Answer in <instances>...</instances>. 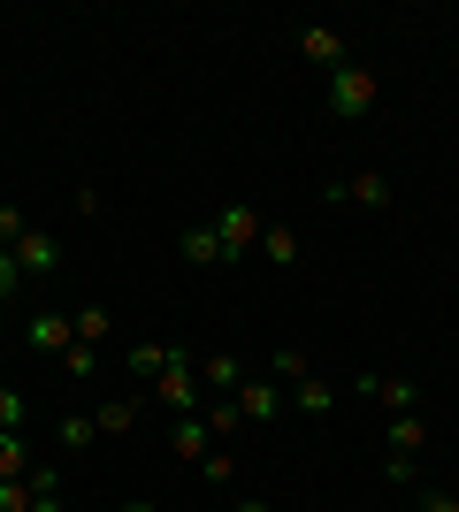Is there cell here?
<instances>
[{"label":"cell","mask_w":459,"mask_h":512,"mask_svg":"<svg viewBox=\"0 0 459 512\" xmlns=\"http://www.w3.org/2000/svg\"><path fill=\"white\" fill-rule=\"evenodd\" d=\"M375 100H383V85H375V69H360V62H345V69L322 77V107L337 115V123H368Z\"/></svg>","instance_id":"obj_1"},{"label":"cell","mask_w":459,"mask_h":512,"mask_svg":"<svg viewBox=\"0 0 459 512\" xmlns=\"http://www.w3.org/2000/svg\"><path fill=\"white\" fill-rule=\"evenodd\" d=\"M146 398H153V406H169L176 421H184V413H199V406H207V390H199V367H192V352H176V360L161 367V383H153Z\"/></svg>","instance_id":"obj_2"},{"label":"cell","mask_w":459,"mask_h":512,"mask_svg":"<svg viewBox=\"0 0 459 512\" xmlns=\"http://www.w3.org/2000/svg\"><path fill=\"white\" fill-rule=\"evenodd\" d=\"M261 230H268V214H261V207H215L222 260H238V253H261Z\"/></svg>","instance_id":"obj_3"},{"label":"cell","mask_w":459,"mask_h":512,"mask_svg":"<svg viewBox=\"0 0 459 512\" xmlns=\"http://www.w3.org/2000/svg\"><path fill=\"white\" fill-rule=\"evenodd\" d=\"M230 398H238L245 428H268V421H276V413H284V383H276V375H245V383L230 390Z\"/></svg>","instance_id":"obj_4"},{"label":"cell","mask_w":459,"mask_h":512,"mask_svg":"<svg viewBox=\"0 0 459 512\" xmlns=\"http://www.w3.org/2000/svg\"><path fill=\"white\" fill-rule=\"evenodd\" d=\"M329 199H352V207H391V176L383 169H352V176H329Z\"/></svg>","instance_id":"obj_5"},{"label":"cell","mask_w":459,"mask_h":512,"mask_svg":"<svg viewBox=\"0 0 459 512\" xmlns=\"http://www.w3.org/2000/svg\"><path fill=\"white\" fill-rule=\"evenodd\" d=\"M8 253H16L23 276H54V268H62V237H54V230H23Z\"/></svg>","instance_id":"obj_6"},{"label":"cell","mask_w":459,"mask_h":512,"mask_svg":"<svg viewBox=\"0 0 459 512\" xmlns=\"http://www.w3.org/2000/svg\"><path fill=\"white\" fill-rule=\"evenodd\" d=\"M299 54H306L314 69H322V77H329V69H345V62H352L345 31H329V23H306V31H299Z\"/></svg>","instance_id":"obj_7"},{"label":"cell","mask_w":459,"mask_h":512,"mask_svg":"<svg viewBox=\"0 0 459 512\" xmlns=\"http://www.w3.org/2000/svg\"><path fill=\"white\" fill-rule=\"evenodd\" d=\"M360 398H375L383 413H414V375H360Z\"/></svg>","instance_id":"obj_8"},{"label":"cell","mask_w":459,"mask_h":512,"mask_svg":"<svg viewBox=\"0 0 459 512\" xmlns=\"http://www.w3.org/2000/svg\"><path fill=\"white\" fill-rule=\"evenodd\" d=\"M23 344H31V352H54V360H62L69 344H77V321H69V314H31Z\"/></svg>","instance_id":"obj_9"},{"label":"cell","mask_w":459,"mask_h":512,"mask_svg":"<svg viewBox=\"0 0 459 512\" xmlns=\"http://www.w3.org/2000/svg\"><path fill=\"white\" fill-rule=\"evenodd\" d=\"M192 367H199V390H222V398L245 383V360H238V352H207V360H192Z\"/></svg>","instance_id":"obj_10"},{"label":"cell","mask_w":459,"mask_h":512,"mask_svg":"<svg viewBox=\"0 0 459 512\" xmlns=\"http://www.w3.org/2000/svg\"><path fill=\"white\" fill-rule=\"evenodd\" d=\"M284 398H291V406L306 413V421H329V413H337V383H322V375H306V383H291Z\"/></svg>","instance_id":"obj_11"},{"label":"cell","mask_w":459,"mask_h":512,"mask_svg":"<svg viewBox=\"0 0 459 512\" xmlns=\"http://www.w3.org/2000/svg\"><path fill=\"white\" fill-rule=\"evenodd\" d=\"M176 253L192 260V268H222V237H215V222H192V230L176 237Z\"/></svg>","instance_id":"obj_12"},{"label":"cell","mask_w":459,"mask_h":512,"mask_svg":"<svg viewBox=\"0 0 459 512\" xmlns=\"http://www.w3.org/2000/svg\"><path fill=\"white\" fill-rule=\"evenodd\" d=\"M138 413H146V390H131V398H108V406L92 413V421H100V436H131Z\"/></svg>","instance_id":"obj_13"},{"label":"cell","mask_w":459,"mask_h":512,"mask_svg":"<svg viewBox=\"0 0 459 512\" xmlns=\"http://www.w3.org/2000/svg\"><path fill=\"white\" fill-rule=\"evenodd\" d=\"M39 467V451H31V436L23 428H0V482H16V474Z\"/></svg>","instance_id":"obj_14"},{"label":"cell","mask_w":459,"mask_h":512,"mask_svg":"<svg viewBox=\"0 0 459 512\" xmlns=\"http://www.w3.org/2000/svg\"><path fill=\"white\" fill-rule=\"evenodd\" d=\"M176 360V344H131V352H123V367H131V375H138V383H161V367H169Z\"/></svg>","instance_id":"obj_15"},{"label":"cell","mask_w":459,"mask_h":512,"mask_svg":"<svg viewBox=\"0 0 459 512\" xmlns=\"http://www.w3.org/2000/svg\"><path fill=\"white\" fill-rule=\"evenodd\" d=\"M207 444H215V436H207V421H199V413H184V421L169 428V451H176V459H192V467L207 459Z\"/></svg>","instance_id":"obj_16"},{"label":"cell","mask_w":459,"mask_h":512,"mask_svg":"<svg viewBox=\"0 0 459 512\" xmlns=\"http://www.w3.org/2000/svg\"><path fill=\"white\" fill-rule=\"evenodd\" d=\"M199 421H207V436H215V444H230V436L245 428V413H238V398H207V406H199Z\"/></svg>","instance_id":"obj_17"},{"label":"cell","mask_w":459,"mask_h":512,"mask_svg":"<svg viewBox=\"0 0 459 512\" xmlns=\"http://www.w3.org/2000/svg\"><path fill=\"white\" fill-rule=\"evenodd\" d=\"M85 444H100V421L92 413H62L54 421V451H85Z\"/></svg>","instance_id":"obj_18"},{"label":"cell","mask_w":459,"mask_h":512,"mask_svg":"<svg viewBox=\"0 0 459 512\" xmlns=\"http://www.w3.org/2000/svg\"><path fill=\"white\" fill-rule=\"evenodd\" d=\"M383 436H391V451H406V459H421V451H429V428H421V413H391V428H383Z\"/></svg>","instance_id":"obj_19"},{"label":"cell","mask_w":459,"mask_h":512,"mask_svg":"<svg viewBox=\"0 0 459 512\" xmlns=\"http://www.w3.org/2000/svg\"><path fill=\"white\" fill-rule=\"evenodd\" d=\"M261 260L291 268V260H299V230H284V222H268V230H261Z\"/></svg>","instance_id":"obj_20"},{"label":"cell","mask_w":459,"mask_h":512,"mask_svg":"<svg viewBox=\"0 0 459 512\" xmlns=\"http://www.w3.org/2000/svg\"><path fill=\"white\" fill-rule=\"evenodd\" d=\"M62 375H69V383H92V375H100V344H69V352H62Z\"/></svg>","instance_id":"obj_21"},{"label":"cell","mask_w":459,"mask_h":512,"mask_svg":"<svg viewBox=\"0 0 459 512\" xmlns=\"http://www.w3.org/2000/svg\"><path fill=\"white\" fill-rule=\"evenodd\" d=\"M77 321V344H100L108 352V306H85V314H69Z\"/></svg>","instance_id":"obj_22"},{"label":"cell","mask_w":459,"mask_h":512,"mask_svg":"<svg viewBox=\"0 0 459 512\" xmlns=\"http://www.w3.org/2000/svg\"><path fill=\"white\" fill-rule=\"evenodd\" d=\"M23 490H31V497H62V467H54V459H39V467L23 474Z\"/></svg>","instance_id":"obj_23"},{"label":"cell","mask_w":459,"mask_h":512,"mask_svg":"<svg viewBox=\"0 0 459 512\" xmlns=\"http://www.w3.org/2000/svg\"><path fill=\"white\" fill-rule=\"evenodd\" d=\"M306 375H314V360H306V352H291V344H284V352H276V383H306Z\"/></svg>","instance_id":"obj_24"},{"label":"cell","mask_w":459,"mask_h":512,"mask_svg":"<svg viewBox=\"0 0 459 512\" xmlns=\"http://www.w3.org/2000/svg\"><path fill=\"white\" fill-rule=\"evenodd\" d=\"M199 474H207L215 490H230V482H238V459H230V451H207V459H199Z\"/></svg>","instance_id":"obj_25"},{"label":"cell","mask_w":459,"mask_h":512,"mask_svg":"<svg viewBox=\"0 0 459 512\" xmlns=\"http://www.w3.org/2000/svg\"><path fill=\"white\" fill-rule=\"evenodd\" d=\"M23 421H31V406H23V390H8V383H0V428H23Z\"/></svg>","instance_id":"obj_26"},{"label":"cell","mask_w":459,"mask_h":512,"mask_svg":"<svg viewBox=\"0 0 459 512\" xmlns=\"http://www.w3.org/2000/svg\"><path fill=\"white\" fill-rule=\"evenodd\" d=\"M16 291H23V268H16V253L0 245V299H16Z\"/></svg>","instance_id":"obj_27"},{"label":"cell","mask_w":459,"mask_h":512,"mask_svg":"<svg viewBox=\"0 0 459 512\" xmlns=\"http://www.w3.org/2000/svg\"><path fill=\"white\" fill-rule=\"evenodd\" d=\"M23 230H31V214H23V207H0V245H16Z\"/></svg>","instance_id":"obj_28"},{"label":"cell","mask_w":459,"mask_h":512,"mask_svg":"<svg viewBox=\"0 0 459 512\" xmlns=\"http://www.w3.org/2000/svg\"><path fill=\"white\" fill-rule=\"evenodd\" d=\"M23 505H31V490H23V474H16V482H0V512H23Z\"/></svg>","instance_id":"obj_29"},{"label":"cell","mask_w":459,"mask_h":512,"mask_svg":"<svg viewBox=\"0 0 459 512\" xmlns=\"http://www.w3.org/2000/svg\"><path fill=\"white\" fill-rule=\"evenodd\" d=\"M421 512H459V497H444V490H437V497H421Z\"/></svg>","instance_id":"obj_30"},{"label":"cell","mask_w":459,"mask_h":512,"mask_svg":"<svg viewBox=\"0 0 459 512\" xmlns=\"http://www.w3.org/2000/svg\"><path fill=\"white\" fill-rule=\"evenodd\" d=\"M23 512H62V497H31V505H23Z\"/></svg>","instance_id":"obj_31"},{"label":"cell","mask_w":459,"mask_h":512,"mask_svg":"<svg viewBox=\"0 0 459 512\" xmlns=\"http://www.w3.org/2000/svg\"><path fill=\"white\" fill-rule=\"evenodd\" d=\"M230 512H276V505H261V497H238V505H230Z\"/></svg>","instance_id":"obj_32"},{"label":"cell","mask_w":459,"mask_h":512,"mask_svg":"<svg viewBox=\"0 0 459 512\" xmlns=\"http://www.w3.org/2000/svg\"><path fill=\"white\" fill-rule=\"evenodd\" d=\"M123 512H161V505H146V497H138V505H123Z\"/></svg>","instance_id":"obj_33"}]
</instances>
